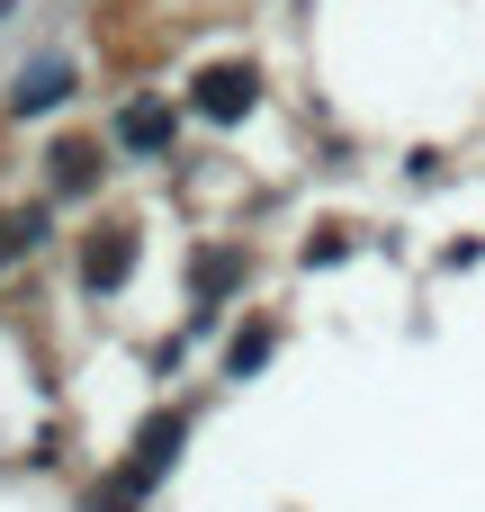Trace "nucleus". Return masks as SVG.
Returning a JSON list of instances; mask_svg holds the SVG:
<instances>
[{"label": "nucleus", "instance_id": "1", "mask_svg": "<svg viewBox=\"0 0 485 512\" xmlns=\"http://www.w3.org/2000/svg\"><path fill=\"white\" fill-rule=\"evenodd\" d=\"M63 99V63H36L27 81H18V108H54Z\"/></svg>", "mask_w": 485, "mask_h": 512}, {"label": "nucleus", "instance_id": "2", "mask_svg": "<svg viewBox=\"0 0 485 512\" xmlns=\"http://www.w3.org/2000/svg\"><path fill=\"white\" fill-rule=\"evenodd\" d=\"M243 99H252V72H216V81H207V108H216V117H234Z\"/></svg>", "mask_w": 485, "mask_h": 512}, {"label": "nucleus", "instance_id": "3", "mask_svg": "<svg viewBox=\"0 0 485 512\" xmlns=\"http://www.w3.org/2000/svg\"><path fill=\"white\" fill-rule=\"evenodd\" d=\"M162 135H171L162 108H135V117H126V144H162Z\"/></svg>", "mask_w": 485, "mask_h": 512}]
</instances>
